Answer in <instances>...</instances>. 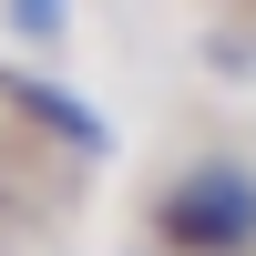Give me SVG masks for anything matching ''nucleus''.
Wrapping results in <instances>:
<instances>
[{"mask_svg": "<svg viewBox=\"0 0 256 256\" xmlns=\"http://www.w3.org/2000/svg\"><path fill=\"white\" fill-rule=\"evenodd\" d=\"M154 246L164 256H256V164L246 154H184L154 184Z\"/></svg>", "mask_w": 256, "mask_h": 256, "instance_id": "f257e3e1", "label": "nucleus"}, {"mask_svg": "<svg viewBox=\"0 0 256 256\" xmlns=\"http://www.w3.org/2000/svg\"><path fill=\"white\" fill-rule=\"evenodd\" d=\"M10 20H20L31 41H62V0H10Z\"/></svg>", "mask_w": 256, "mask_h": 256, "instance_id": "f03ea898", "label": "nucleus"}]
</instances>
